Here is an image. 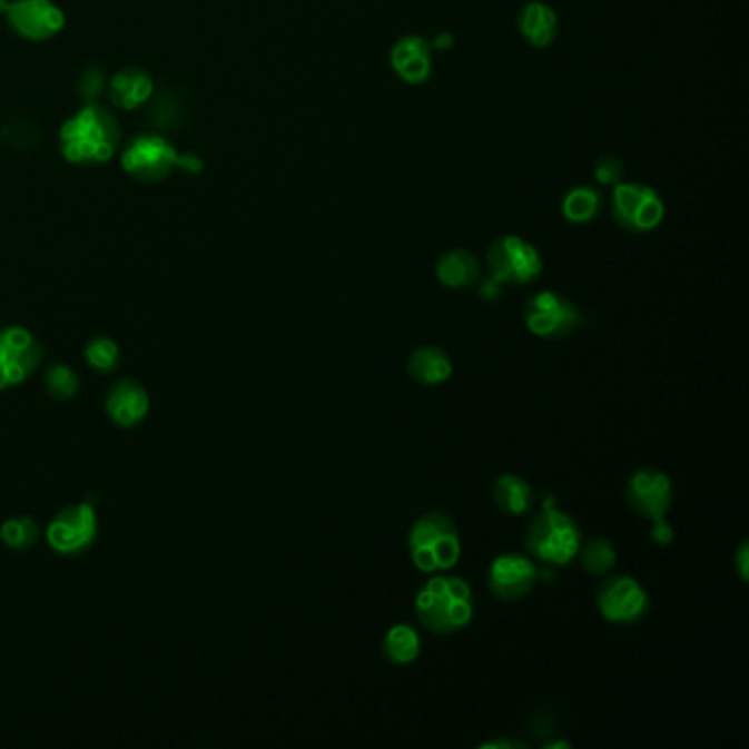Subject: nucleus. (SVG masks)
<instances>
[{"instance_id": "7", "label": "nucleus", "mask_w": 749, "mask_h": 749, "mask_svg": "<svg viewBox=\"0 0 749 749\" xmlns=\"http://www.w3.org/2000/svg\"><path fill=\"white\" fill-rule=\"evenodd\" d=\"M99 532V519L92 503H71L62 507L47 525L45 539L49 548L62 556L86 552Z\"/></svg>"}, {"instance_id": "25", "label": "nucleus", "mask_w": 749, "mask_h": 749, "mask_svg": "<svg viewBox=\"0 0 749 749\" xmlns=\"http://www.w3.org/2000/svg\"><path fill=\"white\" fill-rule=\"evenodd\" d=\"M0 539L7 548L11 550H29L38 543L40 539V528L36 523V519L20 514V516H11L0 525Z\"/></svg>"}, {"instance_id": "16", "label": "nucleus", "mask_w": 749, "mask_h": 749, "mask_svg": "<svg viewBox=\"0 0 749 749\" xmlns=\"http://www.w3.org/2000/svg\"><path fill=\"white\" fill-rule=\"evenodd\" d=\"M392 67L401 80L422 83L431 76V45L420 36L401 38L390 53Z\"/></svg>"}, {"instance_id": "18", "label": "nucleus", "mask_w": 749, "mask_h": 749, "mask_svg": "<svg viewBox=\"0 0 749 749\" xmlns=\"http://www.w3.org/2000/svg\"><path fill=\"white\" fill-rule=\"evenodd\" d=\"M482 268L477 257L466 249L446 250L435 264V277L446 288H469L480 282Z\"/></svg>"}, {"instance_id": "8", "label": "nucleus", "mask_w": 749, "mask_h": 749, "mask_svg": "<svg viewBox=\"0 0 749 749\" xmlns=\"http://www.w3.org/2000/svg\"><path fill=\"white\" fill-rule=\"evenodd\" d=\"M45 347L22 326L0 328V392L22 385L40 367Z\"/></svg>"}, {"instance_id": "10", "label": "nucleus", "mask_w": 749, "mask_h": 749, "mask_svg": "<svg viewBox=\"0 0 749 749\" xmlns=\"http://www.w3.org/2000/svg\"><path fill=\"white\" fill-rule=\"evenodd\" d=\"M595 604L600 615L613 624H635L651 607L644 584L633 576H611L598 587Z\"/></svg>"}, {"instance_id": "32", "label": "nucleus", "mask_w": 749, "mask_h": 749, "mask_svg": "<svg viewBox=\"0 0 749 749\" xmlns=\"http://www.w3.org/2000/svg\"><path fill=\"white\" fill-rule=\"evenodd\" d=\"M178 167H183V169H189V171H200V169H203V164H200V159H198V157H191V155H185V157H180V155H178Z\"/></svg>"}, {"instance_id": "14", "label": "nucleus", "mask_w": 749, "mask_h": 749, "mask_svg": "<svg viewBox=\"0 0 749 749\" xmlns=\"http://www.w3.org/2000/svg\"><path fill=\"white\" fill-rule=\"evenodd\" d=\"M541 572L530 556L507 552L500 554L489 568V589L503 602H516L525 598L534 584L539 583Z\"/></svg>"}, {"instance_id": "33", "label": "nucleus", "mask_w": 749, "mask_h": 749, "mask_svg": "<svg viewBox=\"0 0 749 749\" xmlns=\"http://www.w3.org/2000/svg\"><path fill=\"white\" fill-rule=\"evenodd\" d=\"M484 748H525V743H519V741H495V743H486Z\"/></svg>"}, {"instance_id": "34", "label": "nucleus", "mask_w": 749, "mask_h": 749, "mask_svg": "<svg viewBox=\"0 0 749 749\" xmlns=\"http://www.w3.org/2000/svg\"><path fill=\"white\" fill-rule=\"evenodd\" d=\"M7 4H9L7 0H0V13H2V11H7Z\"/></svg>"}, {"instance_id": "27", "label": "nucleus", "mask_w": 749, "mask_h": 749, "mask_svg": "<svg viewBox=\"0 0 749 749\" xmlns=\"http://www.w3.org/2000/svg\"><path fill=\"white\" fill-rule=\"evenodd\" d=\"M83 358L86 363L101 372V374H110L119 367V361H121V349L117 345L115 338H108V336H95L86 343L83 347Z\"/></svg>"}, {"instance_id": "26", "label": "nucleus", "mask_w": 749, "mask_h": 749, "mask_svg": "<svg viewBox=\"0 0 749 749\" xmlns=\"http://www.w3.org/2000/svg\"><path fill=\"white\" fill-rule=\"evenodd\" d=\"M45 387L56 401H73L80 392V376L67 363H53L45 372Z\"/></svg>"}, {"instance_id": "19", "label": "nucleus", "mask_w": 749, "mask_h": 749, "mask_svg": "<svg viewBox=\"0 0 749 749\" xmlns=\"http://www.w3.org/2000/svg\"><path fill=\"white\" fill-rule=\"evenodd\" d=\"M519 31L539 49L552 45L559 33L556 11L545 2H528L519 13Z\"/></svg>"}, {"instance_id": "9", "label": "nucleus", "mask_w": 749, "mask_h": 749, "mask_svg": "<svg viewBox=\"0 0 749 749\" xmlns=\"http://www.w3.org/2000/svg\"><path fill=\"white\" fill-rule=\"evenodd\" d=\"M489 273L500 284H530L543 273L541 253L519 236H503L486 253Z\"/></svg>"}, {"instance_id": "15", "label": "nucleus", "mask_w": 749, "mask_h": 749, "mask_svg": "<svg viewBox=\"0 0 749 749\" xmlns=\"http://www.w3.org/2000/svg\"><path fill=\"white\" fill-rule=\"evenodd\" d=\"M104 407H106L108 417L117 426L132 428V426L141 424L146 420V416H148V412H150V394L135 378H121V381H117L108 390Z\"/></svg>"}, {"instance_id": "4", "label": "nucleus", "mask_w": 749, "mask_h": 749, "mask_svg": "<svg viewBox=\"0 0 749 749\" xmlns=\"http://www.w3.org/2000/svg\"><path fill=\"white\" fill-rule=\"evenodd\" d=\"M407 545L412 563L424 574H440L455 568L462 554L457 525L442 512H426L416 519Z\"/></svg>"}, {"instance_id": "24", "label": "nucleus", "mask_w": 749, "mask_h": 749, "mask_svg": "<svg viewBox=\"0 0 749 749\" xmlns=\"http://www.w3.org/2000/svg\"><path fill=\"white\" fill-rule=\"evenodd\" d=\"M581 559L584 572L591 576H607L613 572L618 563V552L609 539L595 536L587 543H581V550L576 554Z\"/></svg>"}, {"instance_id": "22", "label": "nucleus", "mask_w": 749, "mask_h": 749, "mask_svg": "<svg viewBox=\"0 0 749 749\" xmlns=\"http://www.w3.org/2000/svg\"><path fill=\"white\" fill-rule=\"evenodd\" d=\"M383 656L396 667L414 664L420 656V635L412 624H394L383 638Z\"/></svg>"}, {"instance_id": "29", "label": "nucleus", "mask_w": 749, "mask_h": 749, "mask_svg": "<svg viewBox=\"0 0 749 749\" xmlns=\"http://www.w3.org/2000/svg\"><path fill=\"white\" fill-rule=\"evenodd\" d=\"M651 539L658 543V545H670L672 539H674V532L672 528L668 525L667 516L662 519H656L653 521V528H651Z\"/></svg>"}, {"instance_id": "12", "label": "nucleus", "mask_w": 749, "mask_h": 749, "mask_svg": "<svg viewBox=\"0 0 749 749\" xmlns=\"http://www.w3.org/2000/svg\"><path fill=\"white\" fill-rule=\"evenodd\" d=\"M9 27L24 40L42 42L65 29V11L53 0H16L7 4Z\"/></svg>"}, {"instance_id": "30", "label": "nucleus", "mask_w": 749, "mask_h": 749, "mask_svg": "<svg viewBox=\"0 0 749 749\" xmlns=\"http://www.w3.org/2000/svg\"><path fill=\"white\" fill-rule=\"evenodd\" d=\"M735 568H737V572H739V576H741V581L746 583L748 581V561H749V545L748 541H743L741 545H739V550L735 552Z\"/></svg>"}, {"instance_id": "17", "label": "nucleus", "mask_w": 749, "mask_h": 749, "mask_svg": "<svg viewBox=\"0 0 749 749\" xmlns=\"http://www.w3.org/2000/svg\"><path fill=\"white\" fill-rule=\"evenodd\" d=\"M407 372L420 385L433 387L446 383L453 376V361L442 347L422 345L410 354Z\"/></svg>"}, {"instance_id": "31", "label": "nucleus", "mask_w": 749, "mask_h": 749, "mask_svg": "<svg viewBox=\"0 0 749 749\" xmlns=\"http://www.w3.org/2000/svg\"><path fill=\"white\" fill-rule=\"evenodd\" d=\"M501 286L503 284H500L497 279H493V277H489L484 284H482V288H480V295L484 297V299H497L501 295Z\"/></svg>"}, {"instance_id": "1", "label": "nucleus", "mask_w": 749, "mask_h": 749, "mask_svg": "<svg viewBox=\"0 0 749 749\" xmlns=\"http://www.w3.org/2000/svg\"><path fill=\"white\" fill-rule=\"evenodd\" d=\"M121 141L119 121L115 115L97 104L80 108L69 117L60 130L62 157L73 166H104L108 164Z\"/></svg>"}, {"instance_id": "20", "label": "nucleus", "mask_w": 749, "mask_h": 749, "mask_svg": "<svg viewBox=\"0 0 749 749\" xmlns=\"http://www.w3.org/2000/svg\"><path fill=\"white\" fill-rule=\"evenodd\" d=\"M110 99L124 110H135L146 104L155 90L152 78L141 69H124L108 83Z\"/></svg>"}, {"instance_id": "21", "label": "nucleus", "mask_w": 749, "mask_h": 749, "mask_svg": "<svg viewBox=\"0 0 749 749\" xmlns=\"http://www.w3.org/2000/svg\"><path fill=\"white\" fill-rule=\"evenodd\" d=\"M493 500L497 503L501 512L505 514H525L528 510H532L534 501H536V493L532 489V484L519 475L505 473L497 477L495 486H493Z\"/></svg>"}, {"instance_id": "23", "label": "nucleus", "mask_w": 749, "mask_h": 749, "mask_svg": "<svg viewBox=\"0 0 749 749\" xmlns=\"http://www.w3.org/2000/svg\"><path fill=\"white\" fill-rule=\"evenodd\" d=\"M561 209H563V216L570 223L587 225V223L595 220L598 214L602 211V196H600L598 189L581 185V187H574L565 194Z\"/></svg>"}, {"instance_id": "13", "label": "nucleus", "mask_w": 749, "mask_h": 749, "mask_svg": "<svg viewBox=\"0 0 749 749\" xmlns=\"http://www.w3.org/2000/svg\"><path fill=\"white\" fill-rule=\"evenodd\" d=\"M624 495H627L629 507L635 514L649 521H656V519L667 516L672 505V482L667 473L653 466H642L629 475Z\"/></svg>"}, {"instance_id": "6", "label": "nucleus", "mask_w": 749, "mask_h": 749, "mask_svg": "<svg viewBox=\"0 0 749 749\" xmlns=\"http://www.w3.org/2000/svg\"><path fill=\"white\" fill-rule=\"evenodd\" d=\"M664 203L658 191L640 183H618L611 196V216L615 225L631 234H647L662 225Z\"/></svg>"}, {"instance_id": "28", "label": "nucleus", "mask_w": 749, "mask_h": 749, "mask_svg": "<svg viewBox=\"0 0 749 749\" xmlns=\"http://www.w3.org/2000/svg\"><path fill=\"white\" fill-rule=\"evenodd\" d=\"M593 176L600 185H618L624 176V164L613 155H602L593 166Z\"/></svg>"}, {"instance_id": "2", "label": "nucleus", "mask_w": 749, "mask_h": 749, "mask_svg": "<svg viewBox=\"0 0 749 749\" xmlns=\"http://www.w3.org/2000/svg\"><path fill=\"white\" fill-rule=\"evenodd\" d=\"M416 615L420 624L433 633L462 631L475 615L471 584L457 576H431L417 591Z\"/></svg>"}, {"instance_id": "5", "label": "nucleus", "mask_w": 749, "mask_h": 749, "mask_svg": "<svg viewBox=\"0 0 749 749\" xmlns=\"http://www.w3.org/2000/svg\"><path fill=\"white\" fill-rule=\"evenodd\" d=\"M523 322L534 336L559 341L576 333L583 326L584 317L572 299L554 290H541L525 302Z\"/></svg>"}, {"instance_id": "11", "label": "nucleus", "mask_w": 749, "mask_h": 749, "mask_svg": "<svg viewBox=\"0 0 749 749\" xmlns=\"http://www.w3.org/2000/svg\"><path fill=\"white\" fill-rule=\"evenodd\" d=\"M121 166L128 176H132L139 183H161L178 167V152L176 148L157 135H144L135 139L124 157Z\"/></svg>"}, {"instance_id": "3", "label": "nucleus", "mask_w": 749, "mask_h": 749, "mask_svg": "<svg viewBox=\"0 0 749 749\" xmlns=\"http://www.w3.org/2000/svg\"><path fill=\"white\" fill-rule=\"evenodd\" d=\"M581 543L583 532L576 519L563 512L556 500L548 495L541 503V512L525 530V550L541 563L565 568L576 559Z\"/></svg>"}]
</instances>
